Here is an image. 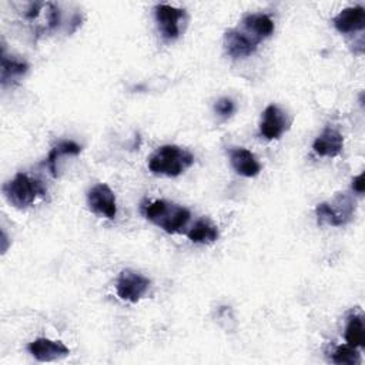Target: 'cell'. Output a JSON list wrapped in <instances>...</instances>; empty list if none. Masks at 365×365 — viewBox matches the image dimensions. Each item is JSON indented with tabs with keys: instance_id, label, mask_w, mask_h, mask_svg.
Returning <instances> with one entry per match:
<instances>
[{
	"instance_id": "30bf717a",
	"label": "cell",
	"mask_w": 365,
	"mask_h": 365,
	"mask_svg": "<svg viewBox=\"0 0 365 365\" xmlns=\"http://www.w3.org/2000/svg\"><path fill=\"white\" fill-rule=\"evenodd\" d=\"M31 356L40 362H50L64 358L70 354V349L61 342L48 338H37L27 345Z\"/></svg>"
},
{
	"instance_id": "6da1fadb",
	"label": "cell",
	"mask_w": 365,
	"mask_h": 365,
	"mask_svg": "<svg viewBox=\"0 0 365 365\" xmlns=\"http://www.w3.org/2000/svg\"><path fill=\"white\" fill-rule=\"evenodd\" d=\"M143 214L148 221L168 234L181 232L191 217L185 207L167 200H154L147 202L143 205Z\"/></svg>"
},
{
	"instance_id": "9c48e42d",
	"label": "cell",
	"mask_w": 365,
	"mask_h": 365,
	"mask_svg": "<svg viewBox=\"0 0 365 365\" xmlns=\"http://www.w3.org/2000/svg\"><path fill=\"white\" fill-rule=\"evenodd\" d=\"M291 118L275 104L265 107L261 115L259 134L267 140H278L291 125Z\"/></svg>"
},
{
	"instance_id": "9a60e30c",
	"label": "cell",
	"mask_w": 365,
	"mask_h": 365,
	"mask_svg": "<svg viewBox=\"0 0 365 365\" xmlns=\"http://www.w3.org/2000/svg\"><path fill=\"white\" fill-rule=\"evenodd\" d=\"M1 74H0V81L1 86L6 87L9 83L17 81L19 78H21L27 70H29V64L24 60L20 58H9L6 54V48L3 46V51H1Z\"/></svg>"
},
{
	"instance_id": "8992f818",
	"label": "cell",
	"mask_w": 365,
	"mask_h": 365,
	"mask_svg": "<svg viewBox=\"0 0 365 365\" xmlns=\"http://www.w3.org/2000/svg\"><path fill=\"white\" fill-rule=\"evenodd\" d=\"M261 40L254 37L250 31H247L244 27H235L230 29L224 34V47L225 53L232 58H244L251 56Z\"/></svg>"
},
{
	"instance_id": "2e32d148",
	"label": "cell",
	"mask_w": 365,
	"mask_h": 365,
	"mask_svg": "<svg viewBox=\"0 0 365 365\" xmlns=\"http://www.w3.org/2000/svg\"><path fill=\"white\" fill-rule=\"evenodd\" d=\"M187 237L194 244H212L218 240V227L208 218L198 220L187 232Z\"/></svg>"
},
{
	"instance_id": "ba28073f",
	"label": "cell",
	"mask_w": 365,
	"mask_h": 365,
	"mask_svg": "<svg viewBox=\"0 0 365 365\" xmlns=\"http://www.w3.org/2000/svg\"><path fill=\"white\" fill-rule=\"evenodd\" d=\"M154 13L161 37L165 41L175 40L181 31V20L185 16L184 10L170 4H157Z\"/></svg>"
},
{
	"instance_id": "4fadbf2b",
	"label": "cell",
	"mask_w": 365,
	"mask_h": 365,
	"mask_svg": "<svg viewBox=\"0 0 365 365\" xmlns=\"http://www.w3.org/2000/svg\"><path fill=\"white\" fill-rule=\"evenodd\" d=\"M230 163L237 174L242 177H255L261 171V164L250 150L234 147L230 150Z\"/></svg>"
},
{
	"instance_id": "52a82bcc",
	"label": "cell",
	"mask_w": 365,
	"mask_h": 365,
	"mask_svg": "<svg viewBox=\"0 0 365 365\" xmlns=\"http://www.w3.org/2000/svg\"><path fill=\"white\" fill-rule=\"evenodd\" d=\"M87 204L88 208L100 217L114 220L117 215V202L114 191L106 182L96 184L88 190Z\"/></svg>"
},
{
	"instance_id": "3957f363",
	"label": "cell",
	"mask_w": 365,
	"mask_h": 365,
	"mask_svg": "<svg viewBox=\"0 0 365 365\" xmlns=\"http://www.w3.org/2000/svg\"><path fill=\"white\" fill-rule=\"evenodd\" d=\"M1 191L9 204L19 210L30 207L37 197L47 194L44 184L26 173H17L11 180L3 184Z\"/></svg>"
},
{
	"instance_id": "5bb4252c",
	"label": "cell",
	"mask_w": 365,
	"mask_h": 365,
	"mask_svg": "<svg viewBox=\"0 0 365 365\" xmlns=\"http://www.w3.org/2000/svg\"><path fill=\"white\" fill-rule=\"evenodd\" d=\"M241 26L261 41L274 33V21L264 13H250L244 16Z\"/></svg>"
},
{
	"instance_id": "8fae6325",
	"label": "cell",
	"mask_w": 365,
	"mask_h": 365,
	"mask_svg": "<svg viewBox=\"0 0 365 365\" xmlns=\"http://www.w3.org/2000/svg\"><path fill=\"white\" fill-rule=\"evenodd\" d=\"M312 148L319 157H336L344 148V137L335 127L328 125L315 138Z\"/></svg>"
},
{
	"instance_id": "277c9868",
	"label": "cell",
	"mask_w": 365,
	"mask_h": 365,
	"mask_svg": "<svg viewBox=\"0 0 365 365\" xmlns=\"http://www.w3.org/2000/svg\"><path fill=\"white\" fill-rule=\"evenodd\" d=\"M318 224L341 227L348 224L355 214V200L346 194H339L331 202H321L315 208Z\"/></svg>"
},
{
	"instance_id": "5b68a950",
	"label": "cell",
	"mask_w": 365,
	"mask_h": 365,
	"mask_svg": "<svg viewBox=\"0 0 365 365\" xmlns=\"http://www.w3.org/2000/svg\"><path fill=\"white\" fill-rule=\"evenodd\" d=\"M151 281L143 274L133 269H123L115 279V291L120 299L138 302L148 291Z\"/></svg>"
},
{
	"instance_id": "ffe728a7",
	"label": "cell",
	"mask_w": 365,
	"mask_h": 365,
	"mask_svg": "<svg viewBox=\"0 0 365 365\" xmlns=\"http://www.w3.org/2000/svg\"><path fill=\"white\" fill-rule=\"evenodd\" d=\"M214 110L215 113L222 117V118H228L230 115H232L234 110H235V106H234V101L228 97H221L220 100L215 101L214 104Z\"/></svg>"
},
{
	"instance_id": "ac0fdd59",
	"label": "cell",
	"mask_w": 365,
	"mask_h": 365,
	"mask_svg": "<svg viewBox=\"0 0 365 365\" xmlns=\"http://www.w3.org/2000/svg\"><path fill=\"white\" fill-rule=\"evenodd\" d=\"M345 341L348 345L361 348L365 345V327L362 315H351L345 328Z\"/></svg>"
},
{
	"instance_id": "d6986e66",
	"label": "cell",
	"mask_w": 365,
	"mask_h": 365,
	"mask_svg": "<svg viewBox=\"0 0 365 365\" xmlns=\"http://www.w3.org/2000/svg\"><path fill=\"white\" fill-rule=\"evenodd\" d=\"M331 361L335 364H346V365H355L361 362V355L358 348L352 346V345H339L335 348V351L332 352Z\"/></svg>"
},
{
	"instance_id": "44dd1931",
	"label": "cell",
	"mask_w": 365,
	"mask_h": 365,
	"mask_svg": "<svg viewBox=\"0 0 365 365\" xmlns=\"http://www.w3.org/2000/svg\"><path fill=\"white\" fill-rule=\"evenodd\" d=\"M352 190L356 194H364V173H361L356 177H354V180H352Z\"/></svg>"
},
{
	"instance_id": "e0dca14e",
	"label": "cell",
	"mask_w": 365,
	"mask_h": 365,
	"mask_svg": "<svg viewBox=\"0 0 365 365\" xmlns=\"http://www.w3.org/2000/svg\"><path fill=\"white\" fill-rule=\"evenodd\" d=\"M81 153V145L71 140H64L57 143L48 153L47 157V167L53 177H57V167L56 163L61 155H78Z\"/></svg>"
},
{
	"instance_id": "7a4b0ae2",
	"label": "cell",
	"mask_w": 365,
	"mask_h": 365,
	"mask_svg": "<svg viewBox=\"0 0 365 365\" xmlns=\"http://www.w3.org/2000/svg\"><path fill=\"white\" fill-rule=\"evenodd\" d=\"M194 164V155L175 144L158 147L148 157V170L155 175L178 177Z\"/></svg>"
},
{
	"instance_id": "7c38bea8",
	"label": "cell",
	"mask_w": 365,
	"mask_h": 365,
	"mask_svg": "<svg viewBox=\"0 0 365 365\" xmlns=\"http://www.w3.org/2000/svg\"><path fill=\"white\" fill-rule=\"evenodd\" d=\"M332 24L342 34L359 31L365 27V10L361 6L346 7L332 19Z\"/></svg>"
}]
</instances>
